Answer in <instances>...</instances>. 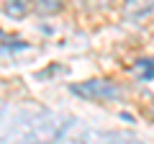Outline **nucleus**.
Returning <instances> with one entry per match:
<instances>
[{"mask_svg": "<svg viewBox=\"0 0 154 144\" xmlns=\"http://www.w3.org/2000/svg\"><path fill=\"white\" fill-rule=\"evenodd\" d=\"M72 93L80 95L85 100H95V103H108V100H118L123 95V90L110 80H85V83L72 85Z\"/></svg>", "mask_w": 154, "mask_h": 144, "instance_id": "nucleus-1", "label": "nucleus"}, {"mask_svg": "<svg viewBox=\"0 0 154 144\" xmlns=\"http://www.w3.org/2000/svg\"><path fill=\"white\" fill-rule=\"evenodd\" d=\"M154 13V0H123V18L144 21Z\"/></svg>", "mask_w": 154, "mask_h": 144, "instance_id": "nucleus-2", "label": "nucleus"}, {"mask_svg": "<svg viewBox=\"0 0 154 144\" xmlns=\"http://www.w3.org/2000/svg\"><path fill=\"white\" fill-rule=\"evenodd\" d=\"M3 13H5L8 18H26L28 11H31V0H3Z\"/></svg>", "mask_w": 154, "mask_h": 144, "instance_id": "nucleus-3", "label": "nucleus"}, {"mask_svg": "<svg viewBox=\"0 0 154 144\" xmlns=\"http://www.w3.org/2000/svg\"><path fill=\"white\" fill-rule=\"evenodd\" d=\"M67 0H31V8L38 16H57V13L64 8Z\"/></svg>", "mask_w": 154, "mask_h": 144, "instance_id": "nucleus-4", "label": "nucleus"}, {"mask_svg": "<svg viewBox=\"0 0 154 144\" xmlns=\"http://www.w3.org/2000/svg\"><path fill=\"white\" fill-rule=\"evenodd\" d=\"M134 72H136L139 80H144V83L154 80V59H152V57H146V59H139L136 64H134Z\"/></svg>", "mask_w": 154, "mask_h": 144, "instance_id": "nucleus-5", "label": "nucleus"}, {"mask_svg": "<svg viewBox=\"0 0 154 144\" xmlns=\"http://www.w3.org/2000/svg\"><path fill=\"white\" fill-rule=\"evenodd\" d=\"M80 11H88V13H95V11H105V8L113 3V0H72Z\"/></svg>", "mask_w": 154, "mask_h": 144, "instance_id": "nucleus-6", "label": "nucleus"}]
</instances>
